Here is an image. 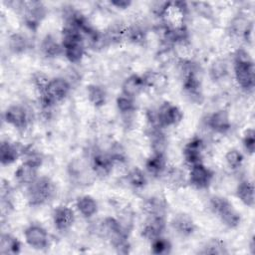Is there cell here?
I'll return each mask as SVG.
<instances>
[{"mask_svg": "<svg viewBox=\"0 0 255 255\" xmlns=\"http://www.w3.org/2000/svg\"><path fill=\"white\" fill-rule=\"evenodd\" d=\"M236 195L240 201L248 207L254 206V184L248 179L239 182L236 188Z\"/></svg>", "mask_w": 255, "mask_h": 255, "instance_id": "23", "label": "cell"}, {"mask_svg": "<svg viewBox=\"0 0 255 255\" xmlns=\"http://www.w3.org/2000/svg\"><path fill=\"white\" fill-rule=\"evenodd\" d=\"M71 85L64 78H54L49 80L46 86L39 92L40 104L43 109H51L56 104L62 102L70 93Z\"/></svg>", "mask_w": 255, "mask_h": 255, "instance_id": "3", "label": "cell"}, {"mask_svg": "<svg viewBox=\"0 0 255 255\" xmlns=\"http://www.w3.org/2000/svg\"><path fill=\"white\" fill-rule=\"evenodd\" d=\"M243 159H244L243 154L241 153V151H239L236 148H232V149L228 150L225 154L226 163L232 169L239 168L242 165Z\"/></svg>", "mask_w": 255, "mask_h": 255, "instance_id": "33", "label": "cell"}, {"mask_svg": "<svg viewBox=\"0 0 255 255\" xmlns=\"http://www.w3.org/2000/svg\"><path fill=\"white\" fill-rule=\"evenodd\" d=\"M144 88L146 87L143 76L130 75L124 81L122 85V94L128 98L134 99L144 90Z\"/></svg>", "mask_w": 255, "mask_h": 255, "instance_id": "18", "label": "cell"}, {"mask_svg": "<svg viewBox=\"0 0 255 255\" xmlns=\"http://www.w3.org/2000/svg\"><path fill=\"white\" fill-rule=\"evenodd\" d=\"M62 48L65 57L71 63H79L85 55V40L82 32L77 28L66 25L63 30Z\"/></svg>", "mask_w": 255, "mask_h": 255, "instance_id": "2", "label": "cell"}, {"mask_svg": "<svg viewBox=\"0 0 255 255\" xmlns=\"http://www.w3.org/2000/svg\"><path fill=\"white\" fill-rule=\"evenodd\" d=\"M171 226L174 231L182 237H188L195 231V223L192 218L185 213L175 215L171 221Z\"/></svg>", "mask_w": 255, "mask_h": 255, "instance_id": "19", "label": "cell"}, {"mask_svg": "<svg viewBox=\"0 0 255 255\" xmlns=\"http://www.w3.org/2000/svg\"><path fill=\"white\" fill-rule=\"evenodd\" d=\"M52 219L55 228L58 231L64 232L73 226L76 216L74 210L71 207L67 205H59L53 210Z\"/></svg>", "mask_w": 255, "mask_h": 255, "instance_id": "12", "label": "cell"}, {"mask_svg": "<svg viewBox=\"0 0 255 255\" xmlns=\"http://www.w3.org/2000/svg\"><path fill=\"white\" fill-rule=\"evenodd\" d=\"M23 145L9 140H2L0 145V161L6 166L14 163L22 155Z\"/></svg>", "mask_w": 255, "mask_h": 255, "instance_id": "16", "label": "cell"}, {"mask_svg": "<svg viewBox=\"0 0 255 255\" xmlns=\"http://www.w3.org/2000/svg\"><path fill=\"white\" fill-rule=\"evenodd\" d=\"M4 121L18 130L28 128L30 118L27 110L21 105H11L4 112Z\"/></svg>", "mask_w": 255, "mask_h": 255, "instance_id": "11", "label": "cell"}, {"mask_svg": "<svg viewBox=\"0 0 255 255\" xmlns=\"http://www.w3.org/2000/svg\"><path fill=\"white\" fill-rule=\"evenodd\" d=\"M207 126L217 133H225L231 128V121L227 111L218 110L207 118Z\"/></svg>", "mask_w": 255, "mask_h": 255, "instance_id": "15", "label": "cell"}, {"mask_svg": "<svg viewBox=\"0 0 255 255\" xmlns=\"http://www.w3.org/2000/svg\"><path fill=\"white\" fill-rule=\"evenodd\" d=\"M228 73L227 64L223 60H216L210 67V77L214 81H219L224 78Z\"/></svg>", "mask_w": 255, "mask_h": 255, "instance_id": "32", "label": "cell"}, {"mask_svg": "<svg viewBox=\"0 0 255 255\" xmlns=\"http://www.w3.org/2000/svg\"><path fill=\"white\" fill-rule=\"evenodd\" d=\"M234 76L238 86L246 91L251 92L254 89V64L249 54L240 49L234 56Z\"/></svg>", "mask_w": 255, "mask_h": 255, "instance_id": "1", "label": "cell"}, {"mask_svg": "<svg viewBox=\"0 0 255 255\" xmlns=\"http://www.w3.org/2000/svg\"><path fill=\"white\" fill-rule=\"evenodd\" d=\"M117 107L122 114L131 113L134 111V108H135L133 99L128 98L123 94L121 96H119L117 99Z\"/></svg>", "mask_w": 255, "mask_h": 255, "instance_id": "35", "label": "cell"}, {"mask_svg": "<svg viewBox=\"0 0 255 255\" xmlns=\"http://www.w3.org/2000/svg\"><path fill=\"white\" fill-rule=\"evenodd\" d=\"M20 8L24 11V22L30 29H36L46 15V9L41 2H21Z\"/></svg>", "mask_w": 255, "mask_h": 255, "instance_id": "10", "label": "cell"}, {"mask_svg": "<svg viewBox=\"0 0 255 255\" xmlns=\"http://www.w3.org/2000/svg\"><path fill=\"white\" fill-rule=\"evenodd\" d=\"M242 144L245 151L252 155L255 151V131L253 128H248L245 130L242 138Z\"/></svg>", "mask_w": 255, "mask_h": 255, "instance_id": "34", "label": "cell"}, {"mask_svg": "<svg viewBox=\"0 0 255 255\" xmlns=\"http://www.w3.org/2000/svg\"><path fill=\"white\" fill-rule=\"evenodd\" d=\"M38 169H39L38 166H36L30 162L24 161L17 167L14 175H15L16 180L19 183L28 186L29 184H31L33 181H35L37 179Z\"/></svg>", "mask_w": 255, "mask_h": 255, "instance_id": "21", "label": "cell"}, {"mask_svg": "<svg viewBox=\"0 0 255 255\" xmlns=\"http://www.w3.org/2000/svg\"><path fill=\"white\" fill-rule=\"evenodd\" d=\"M145 168L147 172L152 176L163 175L167 169L164 152L153 151L152 154L145 161Z\"/></svg>", "mask_w": 255, "mask_h": 255, "instance_id": "20", "label": "cell"}, {"mask_svg": "<svg viewBox=\"0 0 255 255\" xmlns=\"http://www.w3.org/2000/svg\"><path fill=\"white\" fill-rule=\"evenodd\" d=\"M200 253L202 254H226L228 253L225 243L218 239H211L210 241H208L205 246L202 248V250L200 251Z\"/></svg>", "mask_w": 255, "mask_h": 255, "instance_id": "30", "label": "cell"}, {"mask_svg": "<svg viewBox=\"0 0 255 255\" xmlns=\"http://www.w3.org/2000/svg\"><path fill=\"white\" fill-rule=\"evenodd\" d=\"M204 142L200 137H193L183 147V158L188 166L202 162Z\"/></svg>", "mask_w": 255, "mask_h": 255, "instance_id": "13", "label": "cell"}, {"mask_svg": "<svg viewBox=\"0 0 255 255\" xmlns=\"http://www.w3.org/2000/svg\"><path fill=\"white\" fill-rule=\"evenodd\" d=\"M87 96L90 103L96 108L103 107L107 102V93L105 89L99 85H90L87 87Z\"/></svg>", "mask_w": 255, "mask_h": 255, "instance_id": "25", "label": "cell"}, {"mask_svg": "<svg viewBox=\"0 0 255 255\" xmlns=\"http://www.w3.org/2000/svg\"><path fill=\"white\" fill-rule=\"evenodd\" d=\"M76 209L85 218H91L98 212V202L91 195H82L76 200Z\"/></svg>", "mask_w": 255, "mask_h": 255, "instance_id": "22", "label": "cell"}, {"mask_svg": "<svg viewBox=\"0 0 255 255\" xmlns=\"http://www.w3.org/2000/svg\"><path fill=\"white\" fill-rule=\"evenodd\" d=\"M188 182L196 189H206L213 179V171L203 162L189 166Z\"/></svg>", "mask_w": 255, "mask_h": 255, "instance_id": "9", "label": "cell"}, {"mask_svg": "<svg viewBox=\"0 0 255 255\" xmlns=\"http://www.w3.org/2000/svg\"><path fill=\"white\" fill-rule=\"evenodd\" d=\"M110 3L118 9H127L131 5V2L127 0H115V1H111Z\"/></svg>", "mask_w": 255, "mask_h": 255, "instance_id": "37", "label": "cell"}, {"mask_svg": "<svg viewBox=\"0 0 255 255\" xmlns=\"http://www.w3.org/2000/svg\"><path fill=\"white\" fill-rule=\"evenodd\" d=\"M182 88L186 95L189 96L193 101H198L202 96L201 93V82L197 76L196 70L193 65L184 64Z\"/></svg>", "mask_w": 255, "mask_h": 255, "instance_id": "8", "label": "cell"}, {"mask_svg": "<svg viewBox=\"0 0 255 255\" xmlns=\"http://www.w3.org/2000/svg\"><path fill=\"white\" fill-rule=\"evenodd\" d=\"M127 180L128 184L135 189H140L146 184V176L144 172L138 167H133L128 171L127 175Z\"/></svg>", "mask_w": 255, "mask_h": 255, "instance_id": "27", "label": "cell"}, {"mask_svg": "<svg viewBox=\"0 0 255 255\" xmlns=\"http://www.w3.org/2000/svg\"><path fill=\"white\" fill-rule=\"evenodd\" d=\"M194 9L196 10V12L201 15L204 18L210 19L213 16V10L212 7L209 3L207 2H195L193 3Z\"/></svg>", "mask_w": 255, "mask_h": 255, "instance_id": "36", "label": "cell"}, {"mask_svg": "<svg viewBox=\"0 0 255 255\" xmlns=\"http://www.w3.org/2000/svg\"><path fill=\"white\" fill-rule=\"evenodd\" d=\"M143 208L148 215H164L165 205L162 199L153 197L144 203Z\"/></svg>", "mask_w": 255, "mask_h": 255, "instance_id": "31", "label": "cell"}, {"mask_svg": "<svg viewBox=\"0 0 255 255\" xmlns=\"http://www.w3.org/2000/svg\"><path fill=\"white\" fill-rule=\"evenodd\" d=\"M21 251V242L17 237L9 234L3 233L0 239V253L1 254H11L16 255Z\"/></svg>", "mask_w": 255, "mask_h": 255, "instance_id": "24", "label": "cell"}, {"mask_svg": "<svg viewBox=\"0 0 255 255\" xmlns=\"http://www.w3.org/2000/svg\"><path fill=\"white\" fill-rule=\"evenodd\" d=\"M171 243L170 241L163 237L162 235L150 241V250L153 254L156 255H166L171 252Z\"/></svg>", "mask_w": 255, "mask_h": 255, "instance_id": "28", "label": "cell"}, {"mask_svg": "<svg viewBox=\"0 0 255 255\" xmlns=\"http://www.w3.org/2000/svg\"><path fill=\"white\" fill-rule=\"evenodd\" d=\"M26 243L35 250H45L50 245V237L45 228L38 224H31L24 230Z\"/></svg>", "mask_w": 255, "mask_h": 255, "instance_id": "7", "label": "cell"}, {"mask_svg": "<svg viewBox=\"0 0 255 255\" xmlns=\"http://www.w3.org/2000/svg\"><path fill=\"white\" fill-rule=\"evenodd\" d=\"M148 219L145 222L141 235L149 242L153 239L161 236L165 229L164 215H148Z\"/></svg>", "mask_w": 255, "mask_h": 255, "instance_id": "14", "label": "cell"}, {"mask_svg": "<svg viewBox=\"0 0 255 255\" xmlns=\"http://www.w3.org/2000/svg\"><path fill=\"white\" fill-rule=\"evenodd\" d=\"M114 161L109 153L96 152L91 159V166L95 174L101 177H105L112 172Z\"/></svg>", "mask_w": 255, "mask_h": 255, "instance_id": "17", "label": "cell"}, {"mask_svg": "<svg viewBox=\"0 0 255 255\" xmlns=\"http://www.w3.org/2000/svg\"><path fill=\"white\" fill-rule=\"evenodd\" d=\"M183 114L181 110L169 102H163L151 117L152 127L164 128L176 126L181 122Z\"/></svg>", "mask_w": 255, "mask_h": 255, "instance_id": "6", "label": "cell"}, {"mask_svg": "<svg viewBox=\"0 0 255 255\" xmlns=\"http://www.w3.org/2000/svg\"><path fill=\"white\" fill-rule=\"evenodd\" d=\"M209 205L212 212L228 228H236L240 224L241 216L227 198L219 195L212 196Z\"/></svg>", "mask_w": 255, "mask_h": 255, "instance_id": "5", "label": "cell"}, {"mask_svg": "<svg viewBox=\"0 0 255 255\" xmlns=\"http://www.w3.org/2000/svg\"><path fill=\"white\" fill-rule=\"evenodd\" d=\"M41 52L47 58L58 56L63 50L62 44H59L52 35H46L41 43Z\"/></svg>", "mask_w": 255, "mask_h": 255, "instance_id": "26", "label": "cell"}, {"mask_svg": "<svg viewBox=\"0 0 255 255\" xmlns=\"http://www.w3.org/2000/svg\"><path fill=\"white\" fill-rule=\"evenodd\" d=\"M55 192V184L48 176H38L27 186V199L31 206H41L49 202Z\"/></svg>", "mask_w": 255, "mask_h": 255, "instance_id": "4", "label": "cell"}, {"mask_svg": "<svg viewBox=\"0 0 255 255\" xmlns=\"http://www.w3.org/2000/svg\"><path fill=\"white\" fill-rule=\"evenodd\" d=\"M8 47L11 52L15 54H21L27 49L28 43L23 35L19 33H14L10 35L8 39Z\"/></svg>", "mask_w": 255, "mask_h": 255, "instance_id": "29", "label": "cell"}]
</instances>
